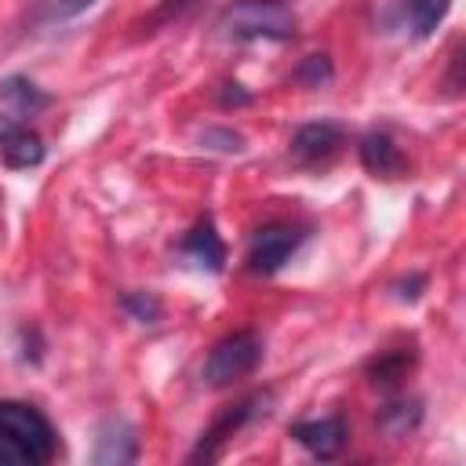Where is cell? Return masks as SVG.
I'll return each instance as SVG.
<instances>
[{
  "mask_svg": "<svg viewBox=\"0 0 466 466\" xmlns=\"http://www.w3.org/2000/svg\"><path fill=\"white\" fill-rule=\"evenodd\" d=\"M299 15L284 0H233L218 15V33L229 40H288Z\"/></svg>",
  "mask_w": 466,
  "mask_h": 466,
  "instance_id": "1",
  "label": "cell"
},
{
  "mask_svg": "<svg viewBox=\"0 0 466 466\" xmlns=\"http://www.w3.org/2000/svg\"><path fill=\"white\" fill-rule=\"evenodd\" d=\"M0 441L15 448L22 462H51L58 451V433L51 419L25 400H0Z\"/></svg>",
  "mask_w": 466,
  "mask_h": 466,
  "instance_id": "2",
  "label": "cell"
},
{
  "mask_svg": "<svg viewBox=\"0 0 466 466\" xmlns=\"http://www.w3.org/2000/svg\"><path fill=\"white\" fill-rule=\"evenodd\" d=\"M262 360V339L255 331H233L218 339L204 360V382L208 386H229L244 375H251Z\"/></svg>",
  "mask_w": 466,
  "mask_h": 466,
  "instance_id": "3",
  "label": "cell"
},
{
  "mask_svg": "<svg viewBox=\"0 0 466 466\" xmlns=\"http://www.w3.org/2000/svg\"><path fill=\"white\" fill-rule=\"evenodd\" d=\"M266 404H269V393H251V397H244V400H237V404H229L204 433H200V441H197V448L189 451V462H215L218 455H222V448L255 419V415H262L266 411Z\"/></svg>",
  "mask_w": 466,
  "mask_h": 466,
  "instance_id": "4",
  "label": "cell"
},
{
  "mask_svg": "<svg viewBox=\"0 0 466 466\" xmlns=\"http://www.w3.org/2000/svg\"><path fill=\"white\" fill-rule=\"evenodd\" d=\"M302 229L288 226V222H269L262 229L251 233V244H248V269L258 273V277H269L277 273L302 244Z\"/></svg>",
  "mask_w": 466,
  "mask_h": 466,
  "instance_id": "5",
  "label": "cell"
},
{
  "mask_svg": "<svg viewBox=\"0 0 466 466\" xmlns=\"http://www.w3.org/2000/svg\"><path fill=\"white\" fill-rule=\"evenodd\" d=\"M51 98L29 80V76H4L0 80V138L15 127H25L29 116H36Z\"/></svg>",
  "mask_w": 466,
  "mask_h": 466,
  "instance_id": "6",
  "label": "cell"
},
{
  "mask_svg": "<svg viewBox=\"0 0 466 466\" xmlns=\"http://www.w3.org/2000/svg\"><path fill=\"white\" fill-rule=\"evenodd\" d=\"M291 437L317 459H331L339 455V448L346 444V422L342 415H320V419H306L291 426Z\"/></svg>",
  "mask_w": 466,
  "mask_h": 466,
  "instance_id": "7",
  "label": "cell"
},
{
  "mask_svg": "<svg viewBox=\"0 0 466 466\" xmlns=\"http://www.w3.org/2000/svg\"><path fill=\"white\" fill-rule=\"evenodd\" d=\"M342 127H335V124H328V120H320V124H302L299 131H295V138H291V153H295V160H302V164H328L339 149H342Z\"/></svg>",
  "mask_w": 466,
  "mask_h": 466,
  "instance_id": "8",
  "label": "cell"
},
{
  "mask_svg": "<svg viewBox=\"0 0 466 466\" xmlns=\"http://www.w3.org/2000/svg\"><path fill=\"white\" fill-rule=\"evenodd\" d=\"M135 455H138V437H135V430H131L124 419H106V422L98 426L91 462H98V466H124V462H135Z\"/></svg>",
  "mask_w": 466,
  "mask_h": 466,
  "instance_id": "9",
  "label": "cell"
},
{
  "mask_svg": "<svg viewBox=\"0 0 466 466\" xmlns=\"http://www.w3.org/2000/svg\"><path fill=\"white\" fill-rule=\"evenodd\" d=\"M360 164L371 175H382V178H397V175L408 171V160H404L400 146L386 131H371V135L360 138Z\"/></svg>",
  "mask_w": 466,
  "mask_h": 466,
  "instance_id": "10",
  "label": "cell"
},
{
  "mask_svg": "<svg viewBox=\"0 0 466 466\" xmlns=\"http://www.w3.org/2000/svg\"><path fill=\"white\" fill-rule=\"evenodd\" d=\"M448 7H451V0H397V18H400V25L411 29V36L422 40L444 22Z\"/></svg>",
  "mask_w": 466,
  "mask_h": 466,
  "instance_id": "11",
  "label": "cell"
},
{
  "mask_svg": "<svg viewBox=\"0 0 466 466\" xmlns=\"http://www.w3.org/2000/svg\"><path fill=\"white\" fill-rule=\"evenodd\" d=\"M186 255L193 258V262H200V266H208L211 273L215 269H222V262H226V248H222V240H218V233H215V226L204 218V222H197L193 226V233L186 237Z\"/></svg>",
  "mask_w": 466,
  "mask_h": 466,
  "instance_id": "12",
  "label": "cell"
},
{
  "mask_svg": "<svg viewBox=\"0 0 466 466\" xmlns=\"http://www.w3.org/2000/svg\"><path fill=\"white\" fill-rule=\"evenodd\" d=\"M0 157L7 167H36L44 160V146L29 127H15L0 138Z\"/></svg>",
  "mask_w": 466,
  "mask_h": 466,
  "instance_id": "13",
  "label": "cell"
},
{
  "mask_svg": "<svg viewBox=\"0 0 466 466\" xmlns=\"http://www.w3.org/2000/svg\"><path fill=\"white\" fill-rule=\"evenodd\" d=\"M91 4H95V0H40L33 18H36L40 25H51V22H69V18L84 15Z\"/></svg>",
  "mask_w": 466,
  "mask_h": 466,
  "instance_id": "14",
  "label": "cell"
},
{
  "mask_svg": "<svg viewBox=\"0 0 466 466\" xmlns=\"http://www.w3.org/2000/svg\"><path fill=\"white\" fill-rule=\"evenodd\" d=\"M197 4H200V0H160V4L153 7V15L142 22V29L153 33V29H160V25H167V22L182 18V15H189Z\"/></svg>",
  "mask_w": 466,
  "mask_h": 466,
  "instance_id": "15",
  "label": "cell"
},
{
  "mask_svg": "<svg viewBox=\"0 0 466 466\" xmlns=\"http://www.w3.org/2000/svg\"><path fill=\"white\" fill-rule=\"evenodd\" d=\"M404 368H408V357H404V353H390V357L375 360L371 379H375L379 386H393L397 379H404Z\"/></svg>",
  "mask_w": 466,
  "mask_h": 466,
  "instance_id": "16",
  "label": "cell"
},
{
  "mask_svg": "<svg viewBox=\"0 0 466 466\" xmlns=\"http://www.w3.org/2000/svg\"><path fill=\"white\" fill-rule=\"evenodd\" d=\"M124 306H127L142 324H153V320L160 317V302H157L153 295H127V299H124Z\"/></svg>",
  "mask_w": 466,
  "mask_h": 466,
  "instance_id": "17",
  "label": "cell"
},
{
  "mask_svg": "<svg viewBox=\"0 0 466 466\" xmlns=\"http://www.w3.org/2000/svg\"><path fill=\"white\" fill-rule=\"evenodd\" d=\"M18 462H22V459L15 455V448H7V444L0 441V466H18Z\"/></svg>",
  "mask_w": 466,
  "mask_h": 466,
  "instance_id": "18",
  "label": "cell"
}]
</instances>
